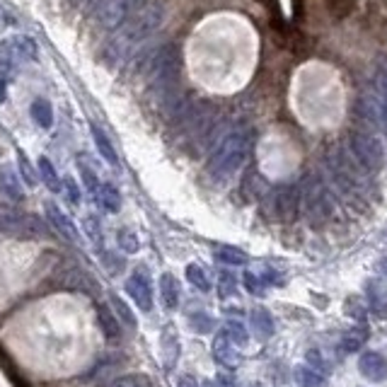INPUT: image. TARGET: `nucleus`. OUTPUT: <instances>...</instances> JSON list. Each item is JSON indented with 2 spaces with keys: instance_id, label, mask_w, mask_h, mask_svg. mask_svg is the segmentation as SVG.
I'll use <instances>...</instances> for the list:
<instances>
[{
  "instance_id": "obj_1",
  "label": "nucleus",
  "mask_w": 387,
  "mask_h": 387,
  "mask_svg": "<svg viewBox=\"0 0 387 387\" xmlns=\"http://www.w3.org/2000/svg\"><path fill=\"white\" fill-rule=\"evenodd\" d=\"M163 20H165V8L160 3H153V0H150L148 5H143L138 13H133L131 18L116 29V34L107 41L102 56L109 63H121L123 58L131 56L143 41H148L150 36L160 29Z\"/></svg>"
},
{
  "instance_id": "obj_2",
  "label": "nucleus",
  "mask_w": 387,
  "mask_h": 387,
  "mask_svg": "<svg viewBox=\"0 0 387 387\" xmlns=\"http://www.w3.org/2000/svg\"><path fill=\"white\" fill-rule=\"evenodd\" d=\"M182 53L175 44H163L158 48L141 53V63L136 66V73L145 75L148 93L155 95L160 104H168L175 100L177 80H179Z\"/></svg>"
},
{
  "instance_id": "obj_3",
  "label": "nucleus",
  "mask_w": 387,
  "mask_h": 387,
  "mask_svg": "<svg viewBox=\"0 0 387 387\" xmlns=\"http://www.w3.org/2000/svg\"><path fill=\"white\" fill-rule=\"evenodd\" d=\"M252 145H254L252 128L240 126L233 128L230 133H225L220 138V143L213 148L211 160H208V175L213 179H228V177H233L247 163V158L252 153Z\"/></svg>"
},
{
  "instance_id": "obj_4",
  "label": "nucleus",
  "mask_w": 387,
  "mask_h": 387,
  "mask_svg": "<svg viewBox=\"0 0 387 387\" xmlns=\"http://www.w3.org/2000/svg\"><path fill=\"white\" fill-rule=\"evenodd\" d=\"M348 148L356 158V165L365 172H380L385 165V150L383 143L368 131H353L348 136Z\"/></svg>"
},
{
  "instance_id": "obj_5",
  "label": "nucleus",
  "mask_w": 387,
  "mask_h": 387,
  "mask_svg": "<svg viewBox=\"0 0 387 387\" xmlns=\"http://www.w3.org/2000/svg\"><path fill=\"white\" fill-rule=\"evenodd\" d=\"M303 206L313 223H327L334 213V198L320 179H310L303 189Z\"/></svg>"
},
{
  "instance_id": "obj_6",
  "label": "nucleus",
  "mask_w": 387,
  "mask_h": 387,
  "mask_svg": "<svg viewBox=\"0 0 387 387\" xmlns=\"http://www.w3.org/2000/svg\"><path fill=\"white\" fill-rule=\"evenodd\" d=\"M148 3L150 0H107V3L95 13V20H97V25L107 32L119 29L133 13H138V10Z\"/></svg>"
},
{
  "instance_id": "obj_7",
  "label": "nucleus",
  "mask_w": 387,
  "mask_h": 387,
  "mask_svg": "<svg viewBox=\"0 0 387 387\" xmlns=\"http://www.w3.org/2000/svg\"><path fill=\"white\" fill-rule=\"evenodd\" d=\"M0 48L8 51L15 63H32L39 58V44L27 34H18V36H13V39H5L3 44H0Z\"/></svg>"
},
{
  "instance_id": "obj_8",
  "label": "nucleus",
  "mask_w": 387,
  "mask_h": 387,
  "mask_svg": "<svg viewBox=\"0 0 387 387\" xmlns=\"http://www.w3.org/2000/svg\"><path fill=\"white\" fill-rule=\"evenodd\" d=\"M126 290H128V295L136 300V305L143 313H150V308H153V288H150L148 273L141 271V269L133 271L131 278L126 281Z\"/></svg>"
},
{
  "instance_id": "obj_9",
  "label": "nucleus",
  "mask_w": 387,
  "mask_h": 387,
  "mask_svg": "<svg viewBox=\"0 0 387 387\" xmlns=\"http://www.w3.org/2000/svg\"><path fill=\"white\" fill-rule=\"evenodd\" d=\"M298 206H300V191L298 186H281L273 194V208H276V216L281 220H293L298 216Z\"/></svg>"
},
{
  "instance_id": "obj_10",
  "label": "nucleus",
  "mask_w": 387,
  "mask_h": 387,
  "mask_svg": "<svg viewBox=\"0 0 387 387\" xmlns=\"http://www.w3.org/2000/svg\"><path fill=\"white\" fill-rule=\"evenodd\" d=\"M46 218H48V223H51V228L56 230L63 240L73 242V245L78 242V230H75L73 220L68 218L56 203H46Z\"/></svg>"
},
{
  "instance_id": "obj_11",
  "label": "nucleus",
  "mask_w": 387,
  "mask_h": 387,
  "mask_svg": "<svg viewBox=\"0 0 387 387\" xmlns=\"http://www.w3.org/2000/svg\"><path fill=\"white\" fill-rule=\"evenodd\" d=\"M358 368H361V373L368 380H373V383H380V380L387 378V361L383 353H378V351H365L361 356V361H358Z\"/></svg>"
},
{
  "instance_id": "obj_12",
  "label": "nucleus",
  "mask_w": 387,
  "mask_h": 387,
  "mask_svg": "<svg viewBox=\"0 0 387 387\" xmlns=\"http://www.w3.org/2000/svg\"><path fill=\"white\" fill-rule=\"evenodd\" d=\"M22 177L18 175L10 165H0V194L10 201H22L25 189H22Z\"/></svg>"
},
{
  "instance_id": "obj_13",
  "label": "nucleus",
  "mask_w": 387,
  "mask_h": 387,
  "mask_svg": "<svg viewBox=\"0 0 387 387\" xmlns=\"http://www.w3.org/2000/svg\"><path fill=\"white\" fill-rule=\"evenodd\" d=\"M213 358L220 363V365H225V368H238V363H240V353L235 351V346H233V341L228 339V334H218L216 339H213Z\"/></svg>"
},
{
  "instance_id": "obj_14",
  "label": "nucleus",
  "mask_w": 387,
  "mask_h": 387,
  "mask_svg": "<svg viewBox=\"0 0 387 387\" xmlns=\"http://www.w3.org/2000/svg\"><path fill=\"white\" fill-rule=\"evenodd\" d=\"M25 230V216L10 203L0 201V235H18Z\"/></svg>"
},
{
  "instance_id": "obj_15",
  "label": "nucleus",
  "mask_w": 387,
  "mask_h": 387,
  "mask_svg": "<svg viewBox=\"0 0 387 387\" xmlns=\"http://www.w3.org/2000/svg\"><path fill=\"white\" fill-rule=\"evenodd\" d=\"M252 330H254L257 339H271L273 337V317L266 308H254L250 313Z\"/></svg>"
},
{
  "instance_id": "obj_16",
  "label": "nucleus",
  "mask_w": 387,
  "mask_h": 387,
  "mask_svg": "<svg viewBox=\"0 0 387 387\" xmlns=\"http://www.w3.org/2000/svg\"><path fill=\"white\" fill-rule=\"evenodd\" d=\"M213 259L218 264H225V266H245L250 262V257L245 254L238 247H230V245H220L213 250Z\"/></svg>"
},
{
  "instance_id": "obj_17",
  "label": "nucleus",
  "mask_w": 387,
  "mask_h": 387,
  "mask_svg": "<svg viewBox=\"0 0 387 387\" xmlns=\"http://www.w3.org/2000/svg\"><path fill=\"white\" fill-rule=\"evenodd\" d=\"M29 114L39 128H51L53 126V107L46 97H36L29 107Z\"/></svg>"
},
{
  "instance_id": "obj_18",
  "label": "nucleus",
  "mask_w": 387,
  "mask_h": 387,
  "mask_svg": "<svg viewBox=\"0 0 387 387\" xmlns=\"http://www.w3.org/2000/svg\"><path fill=\"white\" fill-rule=\"evenodd\" d=\"M90 133H93V141H95V145H97V150H100L102 158L116 168V165H119V155H116V150H114V145H111L109 136H107V133L102 131L100 126H95V123L90 126Z\"/></svg>"
},
{
  "instance_id": "obj_19",
  "label": "nucleus",
  "mask_w": 387,
  "mask_h": 387,
  "mask_svg": "<svg viewBox=\"0 0 387 387\" xmlns=\"http://www.w3.org/2000/svg\"><path fill=\"white\" fill-rule=\"evenodd\" d=\"M95 198L100 201V206L104 208L107 213H119V208H121V194L119 189H116L114 184H102L100 186V191L95 194Z\"/></svg>"
},
{
  "instance_id": "obj_20",
  "label": "nucleus",
  "mask_w": 387,
  "mask_h": 387,
  "mask_svg": "<svg viewBox=\"0 0 387 387\" xmlns=\"http://www.w3.org/2000/svg\"><path fill=\"white\" fill-rule=\"evenodd\" d=\"M160 295H163V303L168 310H175L179 305V283L172 273H163L160 276Z\"/></svg>"
},
{
  "instance_id": "obj_21",
  "label": "nucleus",
  "mask_w": 387,
  "mask_h": 387,
  "mask_svg": "<svg viewBox=\"0 0 387 387\" xmlns=\"http://www.w3.org/2000/svg\"><path fill=\"white\" fill-rule=\"evenodd\" d=\"M293 378L298 387H327L325 375L317 373L315 368H308V365H295Z\"/></svg>"
},
{
  "instance_id": "obj_22",
  "label": "nucleus",
  "mask_w": 387,
  "mask_h": 387,
  "mask_svg": "<svg viewBox=\"0 0 387 387\" xmlns=\"http://www.w3.org/2000/svg\"><path fill=\"white\" fill-rule=\"evenodd\" d=\"M97 320H100V330H102V334H104L107 339H119L121 337V327H119V317L116 315H111L107 308H100L97 310Z\"/></svg>"
},
{
  "instance_id": "obj_23",
  "label": "nucleus",
  "mask_w": 387,
  "mask_h": 387,
  "mask_svg": "<svg viewBox=\"0 0 387 387\" xmlns=\"http://www.w3.org/2000/svg\"><path fill=\"white\" fill-rule=\"evenodd\" d=\"M36 168H39V177H41V179H44V184L48 186V191L58 194V191L63 189V182L58 179V172L53 170L51 160H48V158H39V163H36Z\"/></svg>"
},
{
  "instance_id": "obj_24",
  "label": "nucleus",
  "mask_w": 387,
  "mask_h": 387,
  "mask_svg": "<svg viewBox=\"0 0 387 387\" xmlns=\"http://www.w3.org/2000/svg\"><path fill=\"white\" fill-rule=\"evenodd\" d=\"M186 278H189V283L194 288H198L201 293H208L211 290V281H208L206 271H203L198 264H189L186 266Z\"/></svg>"
},
{
  "instance_id": "obj_25",
  "label": "nucleus",
  "mask_w": 387,
  "mask_h": 387,
  "mask_svg": "<svg viewBox=\"0 0 387 387\" xmlns=\"http://www.w3.org/2000/svg\"><path fill=\"white\" fill-rule=\"evenodd\" d=\"M365 339H368V332L365 330H351V332H346L341 339V348L346 353H353V351H358V348L365 344Z\"/></svg>"
},
{
  "instance_id": "obj_26",
  "label": "nucleus",
  "mask_w": 387,
  "mask_h": 387,
  "mask_svg": "<svg viewBox=\"0 0 387 387\" xmlns=\"http://www.w3.org/2000/svg\"><path fill=\"white\" fill-rule=\"evenodd\" d=\"M111 308H114V315L119 317V322H123V325L126 327H136V317H133V313H131V308H128L126 303H123V300L119 298V295H111Z\"/></svg>"
},
{
  "instance_id": "obj_27",
  "label": "nucleus",
  "mask_w": 387,
  "mask_h": 387,
  "mask_svg": "<svg viewBox=\"0 0 387 387\" xmlns=\"http://www.w3.org/2000/svg\"><path fill=\"white\" fill-rule=\"evenodd\" d=\"M225 334H228V339L233 344H238V346H245L247 344V330H245V325L238 322V320L225 322Z\"/></svg>"
},
{
  "instance_id": "obj_28",
  "label": "nucleus",
  "mask_w": 387,
  "mask_h": 387,
  "mask_svg": "<svg viewBox=\"0 0 387 387\" xmlns=\"http://www.w3.org/2000/svg\"><path fill=\"white\" fill-rule=\"evenodd\" d=\"M191 322V330L196 332V334H208V332H213V327H216V322H213V317L208 313H194L189 317Z\"/></svg>"
},
{
  "instance_id": "obj_29",
  "label": "nucleus",
  "mask_w": 387,
  "mask_h": 387,
  "mask_svg": "<svg viewBox=\"0 0 387 387\" xmlns=\"http://www.w3.org/2000/svg\"><path fill=\"white\" fill-rule=\"evenodd\" d=\"M22 235H34V238H46L48 228L39 216H25V230Z\"/></svg>"
},
{
  "instance_id": "obj_30",
  "label": "nucleus",
  "mask_w": 387,
  "mask_h": 387,
  "mask_svg": "<svg viewBox=\"0 0 387 387\" xmlns=\"http://www.w3.org/2000/svg\"><path fill=\"white\" fill-rule=\"evenodd\" d=\"M373 93L380 97V100L387 104V63L375 71V80H373Z\"/></svg>"
},
{
  "instance_id": "obj_31",
  "label": "nucleus",
  "mask_w": 387,
  "mask_h": 387,
  "mask_svg": "<svg viewBox=\"0 0 387 387\" xmlns=\"http://www.w3.org/2000/svg\"><path fill=\"white\" fill-rule=\"evenodd\" d=\"M218 293H220V298H228V295H233L235 290H238V278L233 276V273H228V271H223V273H218Z\"/></svg>"
},
{
  "instance_id": "obj_32",
  "label": "nucleus",
  "mask_w": 387,
  "mask_h": 387,
  "mask_svg": "<svg viewBox=\"0 0 387 387\" xmlns=\"http://www.w3.org/2000/svg\"><path fill=\"white\" fill-rule=\"evenodd\" d=\"M18 168H20V177L25 179V184L34 186L36 184V175H34V170H32V165H29V160H27L25 153H18Z\"/></svg>"
},
{
  "instance_id": "obj_33",
  "label": "nucleus",
  "mask_w": 387,
  "mask_h": 387,
  "mask_svg": "<svg viewBox=\"0 0 387 387\" xmlns=\"http://www.w3.org/2000/svg\"><path fill=\"white\" fill-rule=\"evenodd\" d=\"M119 247L123 252H128V254H136L141 242H138L136 233H131V230H119Z\"/></svg>"
},
{
  "instance_id": "obj_34",
  "label": "nucleus",
  "mask_w": 387,
  "mask_h": 387,
  "mask_svg": "<svg viewBox=\"0 0 387 387\" xmlns=\"http://www.w3.org/2000/svg\"><path fill=\"white\" fill-rule=\"evenodd\" d=\"M242 281H245V288L250 290L252 295H264V286H262V276H257V273L252 271H245V276H242Z\"/></svg>"
},
{
  "instance_id": "obj_35",
  "label": "nucleus",
  "mask_w": 387,
  "mask_h": 387,
  "mask_svg": "<svg viewBox=\"0 0 387 387\" xmlns=\"http://www.w3.org/2000/svg\"><path fill=\"white\" fill-rule=\"evenodd\" d=\"M344 313L348 317H353L356 322H363L365 320V310H363V303L358 298H348L346 305H344Z\"/></svg>"
},
{
  "instance_id": "obj_36",
  "label": "nucleus",
  "mask_w": 387,
  "mask_h": 387,
  "mask_svg": "<svg viewBox=\"0 0 387 387\" xmlns=\"http://www.w3.org/2000/svg\"><path fill=\"white\" fill-rule=\"evenodd\" d=\"M80 175H83V182H85V186H88L90 194H97V191H100V186H102L100 179H97V175L88 168V165H80Z\"/></svg>"
},
{
  "instance_id": "obj_37",
  "label": "nucleus",
  "mask_w": 387,
  "mask_h": 387,
  "mask_svg": "<svg viewBox=\"0 0 387 387\" xmlns=\"http://www.w3.org/2000/svg\"><path fill=\"white\" fill-rule=\"evenodd\" d=\"M109 387H148V385H145V378H141V375H123V378L111 380Z\"/></svg>"
},
{
  "instance_id": "obj_38",
  "label": "nucleus",
  "mask_w": 387,
  "mask_h": 387,
  "mask_svg": "<svg viewBox=\"0 0 387 387\" xmlns=\"http://www.w3.org/2000/svg\"><path fill=\"white\" fill-rule=\"evenodd\" d=\"M63 191H66L68 201H71L73 206H78L80 203V189H78V184H75L73 177H63Z\"/></svg>"
},
{
  "instance_id": "obj_39",
  "label": "nucleus",
  "mask_w": 387,
  "mask_h": 387,
  "mask_svg": "<svg viewBox=\"0 0 387 387\" xmlns=\"http://www.w3.org/2000/svg\"><path fill=\"white\" fill-rule=\"evenodd\" d=\"M308 361L313 363V368L317 370V373H330V365H327V361H325V356H322L320 351H308Z\"/></svg>"
},
{
  "instance_id": "obj_40",
  "label": "nucleus",
  "mask_w": 387,
  "mask_h": 387,
  "mask_svg": "<svg viewBox=\"0 0 387 387\" xmlns=\"http://www.w3.org/2000/svg\"><path fill=\"white\" fill-rule=\"evenodd\" d=\"M10 25H15V15H13V10H10V5L0 0V29H5V27H10Z\"/></svg>"
},
{
  "instance_id": "obj_41",
  "label": "nucleus",
  "mask_w": 387,
  "mask_h": 387,
  "mask_svg": "<svg viewBox=\"0 0 387 387\" xmlns=\"http://www.w3.org/2000/svg\"><path fill=\"white\" fill-rule=\"evenodd\" d=\"M85 223H88V233H90V238H93L95 242H100V240H102V230H100V223H97V220H95V216H90L88 220H85Z\"/></svg>"
},
{
  "instance_id": "obj_42",
  "label": "nucleus",
  "mask_w": 387,
  "mask_h": 387,
  "mask_svg": "<svg viewBox=\"0 0 387 387\" xmlns=\"http://www.w3.org/2000/svg\"><path fill=\"white\" fill-rule=\"evenodd\" d=\"M177 387H198V383L191 378V375H182V378L177 380Z\"/></svg>"
},
{
  "instance_id": "obj_43",
  "label": "nucleus",
  "mask_w": 387,
  "mask_h": 387,
  "mask_svg": "<svg viewBox=\"0 0 387 387\" xmlns=\"http://www.w3.org/2000/svg\"><path fill=\"white\" fill-rule=\"evenodd\" d=\"M5 97H8V78H0V104L5 102Z\"/></svg>"
},
{
  "instance_id": "obj_44",
  "label": "nucleus",
  "mask_w": 387,
  "mask_h": 387,
  "mask_svg": "<svg viewBox=\"0 0 387 387\" xmlns=\"http://www.w3.org/2000/svg\"><path fill=\"white\" fill-rule=\"evenodd\" d=\"M104 3H107V0H90V8H93V13H97V10H100Z\"/></svg>"
},
{
  "instance_id": "obj_45",
  "label": "nucleus",
  "mask_w": 387,
  "mask_h": 387,
  "mask_svg": "<svg viewBox=\"0 0 387 387\" xmlns=\"http://www.w3.org/2000/svg\"><path fill=\"white\" fill-rule=\"evenodd\" d=\"M201 387H218V385L213 383V380H203V383H201Z\"/></svg>"
},
{
  "instance_id": "obj_46",
  "label": "nucleus",
  "mask_w": 387,
  "mask_h": 387,
  "mask_svg": "<svg viewBox=\"0 0 387 387\" xmlns=\"http://www.w3.org/2000/svg\"><path fill=\"white\" fill-rule=\"evenodd\" d=\"M380 271H383V273H387V257H385L383 262H380Z\"/></svg>"
},
{
  "instance_id": "obj_47",
  "label": "nucleus",
  "mask_w": 387,
  "mask_h": 387,
  "mask_svg": "<svg viewBox=\"0 0 387 387\" xmlns=\"http://www.w3.org/2000/svg\"><path fill=\"white\" fill-rule=\"evenodd\" d=\"M71 3H73V5H80V3H83V0H71Z\"/></svg>"
}]
</instances>
